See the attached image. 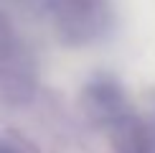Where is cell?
Listing matches in <instances>:
<instances>
[{
	"label": "cell",
	"instance_id": "1",
	"mask_svg": "<svg viewBox=\"0 0 155 153\" xmlns=\"http://www.w3.org/2000/svg\"><path fill=\"white\" fill-rule=\"evenodd\" d=\"M64 43L81 46L97 41L112 23L109 0H41Z\"/></svg>",
	"mask_w": 155,
	"mask_h": 153
},
{
	"label": "cell",
	"instance_id": "4",
	"mask_svg": "<svg viewBox=\"0 0 155 153\" xmlns=\"http://www.w3.org/2000/svg\"><path fill=\"white\" fill-rule=\"evenodd\" d=\"M109 143L114 153H155V120L125 115L109 127Z\"/></svg>",
	"mask_w": 155,
	"mask_h": 153
},
{
	"label": "cell",
	"instance_id": "2",
	"mask_svg": "<svg viewBox=\"0 0 155 153\" xmlns=\"http://www.w3.org/2000/svg\"><path fill=\"white\" fill-rule=\"evenodd\" d=\"M33 92V61L15 25L0 10V94L10 102H21Z\"/></svg>",
	"mask_w": 155,
	"mask_h": 153
},
{
	"label": "cell",
	"instance_id": "5",
	"mask_svg": "<svg viewBox=\"0 0 155 153\" xmlns=\"http://www.w3.org/2000/svg\"><path fill=\"white\" fill-rule=\"evenodd\" d=\"M0 153H15V151H13L10 145H5V143H0Z\"/></svg>",
	"mask_w": 155,
	"mask_h": 153
},
{
	"label": "cell",
	"instance_id": "3",
	"mask_svg": "<svg viewBox=\"0 0 155 153\" xmlns=\"http://www.w3.org/2000/svg\"><path fill=\"white\" fill-rule=\"evenodd\" d=\"M81 102H84V110H87L89 117L94 123H99V125H107V127H112L125 115L132 112L130 105H127V97L122 92V87L117 82L107 79V76H99L92 84H87Z\"/></svg>",
	"mask_w": 155,
	"mask_h": 153
}]
</instances>
